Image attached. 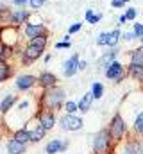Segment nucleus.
<instances>
[{"label": "nucleus", "mask_w": 143, "mask_h": 154, "mask_svg": "<svg viewBox=\"0 0 143 154\" xmlns=\"http://www.w3.org/2000/svg\"><path fill=\"white\" fill-rule=\"evenodd\" d=\"M102 93H104V86H102L100 82H95L93 88H91V95H93V99H100Z\"/></svg>", "instance_id": "nucleus-27"}, {"label": "nucleus", "mask_w": 143, "mask_h": 154, "mask_svg": "<svg viewBox=\"0 0 143 154\" xmlns=\"http://www.w3.org/2000/svg\"><path fill=\"white\" fill-rule=\"evenodd\" d=\"M122 2H123V4H125V2H129V0H122Z\"/></svg>", "instance_id": "nucleus-42"}, {"label": "nucleus", "mask_w": 143, "mask_h": 154, "mask_svg": "<svg viewBox=\"0 0 143 154\" xmlns=\"http://www.w3.org/2000/svg\"><path fill=\"white\" fill-rule=\"evenodd\" d=\"M14 140H18V142H22V143H29L31 142V133H29V129H18V131H14V136H13Z\"/></svg>", "instance_id": "nucleus-20"}, {"label": "nucleus", "mask_w": 143, "mask_h": 154, "mask_svg": "<svg viewBox=\"0 0 143 154\" xmlns=\"http://www.w3.org/2000/svg\"><path fill=\"white\" fill-rule=\"evenodd\" d=\"M125 75H127V72L123 70L122 63H118V61H113L106 68V77L111 79V81H114V82H122Z\"/></svg>", "instance_id": "nucleus-5"}, {"label": "nucleus", "mask_w": 143, "mask_h": 154, "mask_svg": "<svg viewBox=\"0 0 143 154\" xmlns=\"http://www.w3.org/2000/svg\"><path fill=\"white\" fill-rule=\"evenodd\" d=\"M59 124H61V129H65V131H79L82 127V118L66 113L59 120Z\"/></svg>", "instance_id": "nucleus-6"}, {"label": "nucleus", "mask_w": 143, "mask_h": 154, "mask_svg": "<svg viewBox=\"0 0 143 154\" xmlns=\"http://www.w3.org/2000/svg\"><path fill=\"white\" fill-rule=\"evenodd\" d=\"M36 82H38V77L31 75V74H25V75H20L16 79V88L22 90V91H27V90H31L34 86Z\"/></svg>", "instance_id": "nucleus-9"}, {"label": "nucleus", "mask_w": 143, "mask_h": 154, "mask_svg": "<svg viewBox=\"0 0 143 154\" xmlns=\"http://www.w3.org/2000/svg\"><path fill=\"white\" fill-rule=\"evenodd\" d=\"M131 63L143 65V48H136V50H132V54H131Z\"/></svg>", "instance_id": "nucleus-25"}, {"label": "nucleus", "mask_w": 143, "mask_h": 154, "mask_svg": "<svg viewBox=\"0 0 143 154\" xmlns=\"http://www.w3.org/2000/svg\"><path fill=\"white\" fill-rule=\"evenodd\" d=\"M100 18H102V14H95L91 9L86 11V20H88V23H97V22H100Z\"/></svg>", "instance_id": "nucleus-28"}, {"label": "nucleus", "mask_w": 143, "mask_h": 154, "mask_svg": "<svg viewBox=\"0 0 143 154\" xmlns=\"http://www.w3.org/2000/svg\"><path fill=\"white\" fill-rule=\"evenodd\" d=\"M132 32L136 34V38H140L143 34V23H134V29H132Z\"/></svg>", "instance_id": "nucleus-32"}, {"label": "nucleus", "mask_w": 143, "mask_h": 154, "mask_svg": "<svg viewBox=\"0 0 143 154\" xmlns=\"http://www.w3.org/2000/svg\"><path fill=\"white\" fill-rule=\"evenodd\" d=\"M29 4V0H13V5H16V7H25Z\"/></svg>", "instance_id": "nucleus-36"}, {"label": "nucleus", "mask_w": 143, "mask_h": 154, "mask_svg": "<svg viewBox=\"0 0 143 154\" xmlns=\"http://www.w3.org/2000/svg\"><path fill=\"white\" fill-rule=\"evenodd\" d=\"M63 102H65V90H61L57 86H52V88L45 90V93L39 99L41 109H48V111L59 109L63 106Z\"/></svg>", "instance_id": "nucleus-2"}, {"label": "nucleus", "mask_w": 143, "mask_h": 154, "mask_svg": "<svg viewBox=\"0 0 143 154\" xmlns=\"http://www.w3.org/2000/svg\"><path fill=\"white\" fill-rule=\"evenodd\" d=\"M66 147H68V142L52 140V142H48V143H47V147H45V152H47V154H57V152H63V151H66Z\"/></svg>", "instance_id": "nucleus-13"}, {"label": "nucleus", "mask_w": 143, "mask_h": 154, "mask_svg": "<svg viewBox=\"0 0 143 154\" xmlns=\"http://www.w3.org/2000/svg\"><path fill=\"white\" fill-rule=\"evenodd\" d=\"M41 34H48L43 23H27V25H25V36L29 39L38 38V36H41Z\"/></svg>", "instance_id": "nucleus-10"}, {"label": "nucleus", "mask_w": 143, "mask_h": 154, "mask_svg": "<svg viewBox=\"0 0 143 154\" xmlns=\"http://www.w3.org/2000/svg\"><path fill=\"white\" fill-rule=\"evenodd\" d=\"M123 38L127 39V41H131L132 38H136V34H134L132 31H129V32H125V34H123Z\"/></svg>", "instance_id": "nucleus-38"}, {"label": "nucleus", "mask_w": 143, "mask_h": 154, "mask_svg": "<svg viewBox=\"0 0 143 154\" xmlns=\"http://www.w3.org/2000/svg\"><path fill=\"white\" fill-rule=\"evenodd\" d=\"M111 4H113V7H122V5H123V2H122V0H113Z\"/></svg>", "instance_id": "nucleus-40"}, {"label": "nucleus", "mask_w": 143, "mask_h": 154, "mask_svg": "<svg viewBox=\"0 0 143 154\" xmlns=\"http://www.w3.org/2000/svg\"><path fill=\"white\" fill-rule=\"evenodd\" d=\"M123 16H125V20H134V18H136V9H134V7H129Z\"/></svg>", "instance_id": "nucleus-31"}, {"label": "nucleus", "mask_w": 143, "mask_h": 154, "mask_svg": "<svg viewBox=\"0 0 143 154\" xmlns=\"http://www.w3.org/2000/svg\"><path fill=\"white\" fill-rule=\"evenodd\" d=\"M125 122H123V118L120 113H116V115L111 118V124H109V136H111V140L113 142H118V140H122V136H123V133H125Z\"/></svg>", "instance_id": "nucleus-4"}, {"label": "nucleus", "mask_w": 143, "mask_h": 154, "mask_svg": "<svg viewBox=\"0 0 143 154\" xmlns=\"http://www.w3.org/2000/svg\"><path fill=\"white\" fill-rule=\"evenodd\" d=\"M56 48H70V41H59L56 43Z\"/></svg>", "instance_id": "nucleus-37"}, {"label": "nucleus", "mask_w": 143, "mask_h": 154, "mask_svg": "<svg viewBox=\"0 0 143 154\" xmlns=\"http://www.w3.org/2000/svg\"><path fill=\"white\" fill-rule=\"evenodd\" d=\"M111 143H113V140H111V136H109V131H107V129H102L100 133L95 134L93 151H95V154H107Z\"/></svg>", "instance_id": "nucleus-3"}, {"label": "nucleus", "mask_w": 143, "mask_h": 154, "mask_svg": "<svg viewBox=\"0 0 143 154\" xmlns=\"http://www.w3.org/2000/svg\"><path fill=\"white\" fill-rule=\"evenodd\" d=\"M43 4H45L43 0H29V5H31L32 9H39V7H41Z\"/></svg>", "instance_id": "nucleus-35"}, {"label": "nucleus", "mask_w": 143, "mask_h": 154, "mask_svg": "<svg viewBox=\"0 0 143 154\" xmlns=\"http://www.w3.org/2000/svg\"><path fill=\"white\" fill-rule=\"evenodd\" d=\"M91 102H93V95H91V91H88L79 102H77V108H79V111H82V113H86L90 108H91Z\"/></svg>", "instance_id": "nucleus-18"}, {"label": "nucleus", "mask_w": 143, "mask_h": 154, "mask_svg": "<svg viewBox=\"0 0 143 154\" xmlns=\"http://www.w3.org/2000/svg\"><path fill=\"white\" fill-rule=\"evenodd\" d=\"M11 14H13V11H9L7 7H2L0 9V27L11 25Z\"/></svg>", "instance_id": "nucleus-22"}, {"label": "nucleus", "mask_w": 143, "mask_h": 154, "mask_svg": "<svg viewBox=\"0 0 143 154\" xmlns=\"http://www.w3.org/2000/svg\"><path fill=\"white\" fill-rule=\"evenodd\" d=\"M77 65H79V56H77V54H73L70 59H66V61H65V65H63V74H65L66 77L75 75V74L79 72Z\"/></svg>", "instance_id": "nucleus-11"}, {"label": "nucleus", "mask_w": 143, "mask_h": 154, "mask_svg": "<svg viewBox=\"0 0 143 154\" xmlns=\"http://www.w3.org/2000/svg\"><path fill=\"white\" fill-rule=\"evenodd\" d=\"M143 152V145L136 140H131L127 143V154H141Z\"/></svg>", "instance_id": "nucleus-23"}, {"label": "nucleus", "mask_w": 143, "mask_h": 154, "mask_svg": "<svg viewBox=\"0 0 143 154\" xmlns=\"http://www.w3.org/2000/svg\"><path fill=\"white\" fill-rule=\"evenodd\" d=\"M43 2H47V0H43Z\"/></svg>", "instance_id": "nucleus-43"}, {"label": "nucleus", "mask_w": 143, "mask_h": 154, "mask_svg": "<svg viewBox=\"0 0 143 154\" xmlns=\"http://www.w3.org/2000/svg\"><path fill=\"white\" fill-rule=\"evenodd\" d=\"M29 18H31V13L27 9H23V7H20V9L13 11V14H11V25L13 27H20V25L27 23Z\"/></svg>", "instance_id": "nucleus-8"}, {"label": "nucleus", "mask_w": 143, "mask_h": 154, "mask_svg": "<svg viewBox=\"0 0 143 154\" xmlns=\"http://www.w3.org/2000/svg\"><path fill=\"white\" fill-rule=\"evenodd\" d=\"M0 31H2V27H0Z\"/></svg>", "instance_id": "nucleus-44"}, {"label": "nucleus", "mask_w": 143, "mask_h": 154, "mask_svg": "<svg viewBox=\"0 0 143 154\" xmlns=\"http://www.w3.org/2000/svg\"><path fill=\"white\" fill-rule=\"evenodd\" d=\"M127 75L132 77L134 81H140V82H143V65L131 63V65H129V70H127Z\"/></svg>", "instance_id": "nucleus-14"}, {"label": "nucleus", "mask_w": 143, "mask_h": 154, "mask_svg": "<svg viewBox=\"0 0 143 154\" xmlns=\"http://www.w3.org/2000/svg\"><path fill=\"white\" fill-rule=\"evenodd\" d=\"M11 75H13V66L5 59H0V82L7 81Z\"/></svg>", "instance_id": "nucleus-17"}, {"label": "nucleus", "mask_w": 143, "mask_h": 154, "mask_svg": "<svg viewBox=\"0 0 143 154\" xmlns=\"http://www.w3.org/2000/svg\"><path fill=\"white\" fill-rule=\"evenodd\" d=\"M7 152L9 154H23L25 152V143H22V142L11 138V140L7 142Z\"/></svg>", "instance_id": "nucleus-15"}, {"label": "nucleus", "mask_w": 143, "mask_h": 154, "mask_svg": "<svg viewBox=\"0 0 143 154\" xmlns=\"http://www.w3.org/2000/svg\"><path fill=\"white\" fill-rule=\"evenodd\" d=\"M38 124L45 129V131H50L54 125H56V116L54 111H48V109H41L38 111Z\"/></svg>", "instance_id": "nucleus-7"}, {"label": "nucleus", "mask_w": 143, "mask_h": 154, "mask_svg": "<svg viewBox=\"0 0 143 154\" xmlns=\"http://www.w3.org/2000/svg\"><path fill=\"white\" fill-rule=\"evenodd\" d=\"M140 41H141V43H143V34H141V36H140Z\"/></svg>", "instance_id": "nucleus-41"}, {"label": "nucleus", "mask_w": 143, "mask_h": 154, "mask_svg": "<svg viewBox=\"0 0 143 154\" xmlns=\"http://www.w3.org/2000/svg\"><path fill=\"white\" fill-rule=\"evenodd\" d=\"M47 43H48L47 34H41V36H38V38L29 39L27 47H25L23 52H22V63H23V65H31V63H34L38 57H41V54L45 52Z\"/></svg>", "instance_id": "nucleus-1"}, {"label": "nucleus", "mask_w": 143, "mask_h": 154, "mask_svg": "<svg viewBox=\"0 0 143 154\" xmlns=\"http://www.w3.org/2000/svg\"><path fill=\"white\" fill-rule=\"evenodd\" d=\"M141 134H143V133H141Z\"/></svg>", "instance_id": "nucleus-45"}, {"label": "nucleus", "mask_w": 143, "mask_h": 154, "mask_svg": "<svg viewBox=\"0 0 143 154\" xmlns=\"http://www.w3.org/2000/svg\"><path fill=\"white\" fill-rule=\"evenodd\" d=\"M116 54H118V48H113L111 52H107V54H104L100 59H99V66H104V68H107L114 59H116Z\"/></svg>", "instance_id": "nucleus-19"}, {"label": "nucleus", "mask_w": 143, "mask_h": 154, "mask_svg": "<svg viewBox=\"0 0 143 154\" xmlns=\"http://www.w3.org/2000/svg\"><path fill=\"white\" fill-rule=\"evenodd\" d=\"M86 66H88V63H86V61H79V65H77V68H79V70H86Z\"/></svg>", "instance_id": "nucleus-39"}, {"label": "nucleus", "mask_w": 143, "mask_h": 154, "mask_svg": "<svg viewBox=\"0 0 143 154\" xmlns=\"http://www.w3.org/2000/svg\"><path fill=\"white\" fill-rule=\"evenodd\" d=\"M14 102H16V95H5L4 97V100L0 102V113L2 115H5V113H9V109H13V106H14Z\"/></svg>", "instance_id": "nucleus-16"}, {"label": "nucleus", "mask_w": 143, "mask_h": 154, "mask_svg": "<svg viewBox=\"0 0 143 154\" xmlns=\"http://www.w3.org/2000/svg\"><path fill=\"white\" fill-rule=\"evenodd\" d=\"M29 133H31V142H34V143H36V142H41V140H43V136H45V133H47V131L38 124L34 129H32V131H29Z\"/></svg>", "instance_id": "nucleus-21"}, {"label": "nucleus", "mask_w": 143, "mask_h": 154, "mask_svg": "<svg viewBox=\"0 0 143 154\" xmlns=\"http://www.w3.org/2000/svg\"><path fill=\"white\" fill-rule=\"evenodd\" d=\"M65 109H66V113L73 115L75 111H79V108H77V102H72V100H68V102L65 104Z\"/></svg>", "instance_id": "nucleus-30"}, {"label": "nucleus", "mask_w": 143, "mask_h": 154, "mask_svg": "<svg viewBox=\"0 0 143 154\" xmlns=\"http://www.w3.org/2000/svg\"><path fill=\"white\" fill-rule=\"evenodd\" d=\"M107 34H109V32H102V34H99L97 43H99V45H107Z\"/></svg>", "instance_id": "nucleus-33"}, {"label": "nucleus", "mask_w": 143, "mask_h": 154, "mask_svg": "<svg viewBox=\"0 0 143 154\" xmlns=\"http://www.w3.org/2000/svg\"><path fill=\"white\" fill-rule=\"evenodd\" d=\"M11 56H13V47H9V45L0 41V59H7Z\"/></svg>", "instance_id": "nucleus-24"}, {"label": "nucleus", "mask_w": 143, "mask_h": 154, "mask_svg": "<svg viewBox=\"0 0 143 154\" xmlns=\"http://www.w3.org/2000/svg\"><path fill=\"white\" fill-rule=\"evenodd\" d=\"M56 82H57V77L54 75L52 72H43L41 75L38 77V84H39L43 90H48V88L56 86Z\"/></svg>", "instance_id": "nucleus-12"}, {"label": "nucleus", "mask_w": 143, "mask_h": 154, "mask_svg": "<svg viewBox=\"0 0 143 154\" xmlns=\"http://www.w3.org/2000/svg\"><path fill=\"white\" fill-rule=\"evenodd\" d=\"M118 39H120V31H118V29H114L113 32H109V34H107V45L114 47V45L118 43Z\"/></svg>", "instance_id": "nucleus-26"}, {"label": "nucleus", "mask_w": 143, "mask_h": 154, "mask_svg": "<svg viewBox=\"0 0 143 154\" xmlns=\"http://www.w3.org/2000/svg\"><path fill=\"white\" fill-rule=\"evenodd\" d=\"M81 27H82V23H73V25H70L68 34H75V32H79V31H81Z\"/></svg>", "instance_id": "nucleus-34"}, {"label": "nucleus", "mask_w": 143, "mask_h": 154, "mask_svg": "<svg viewBox=\"0 0 143 154\" xmlns=\"http://www.w3.org/2000/svg\"><path fill=\"white\" fill-rule=\"evenodd\" d=\"M134 131L136 133H143V111L138 115L136 122H134Z\"/></svg>", "instance_id": "nucleus-29"}]
</instances>
